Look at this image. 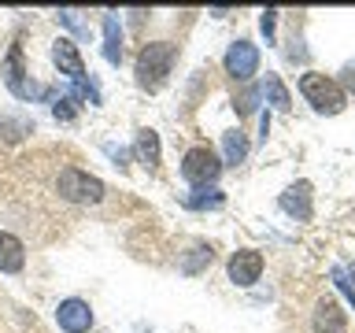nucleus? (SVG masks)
I'll return each instance as SVG.
<instances>
[{
	"label": "nucleus",
	"mask_w": 355,
	"mask_h": 333,
	"mask_svg": "<svg viewBox=\"0 0 355 333\" xmlns=\"http://www.w3.org/2000/svg\"><path fill=\"white\" fill-rule=\"evenodd\" d=\"M55 189H60L63 200H71V204H100L104 200V182L85 171H78V166H67V171H60V182H55Z\"/></svg>",
	"instance_id": "obj_3"
},
{
	"label": "nucleus",
	"mask_w": 355,
	"mask_h": 333,
	"mask_svg": "<svg viewBox=\"0 0 355 333\" xmlns=\"http://www.w3.org/2000/svg\"><path fill=\"white\" fill-rule=\"evenodd\" d=\"M282 211H285V215H293V219H300V222H307L311 215H315V204H311V182L288 185L282 193Z\"/></svg>",
	"instance_id": "obj_10"
},
{
	"label": "nucleus",
	"mask_w": 355,
	"mask_h": 333,
	"mask_svg": "<svg viewBox=\"0 0 355 333\" xmlns=\"http://www.w3.org/2000/svg\"><path fill=\"white\" fill-rule=\"evenodd\" d=\"M104 152L115 160V166H126V152H122V148H115V144H104Z\"/></svg>",
	"instance_id": "obj_25"
},
{
	"label": "nucleus",
	"mask_w": 355,
	"mask_h": 333,
	"mask_svg": "<svg viewBox=\"0 0 355 333\" xmlns=\"http://www.w3.org/2000/svg\"><path fill=\"white\" fill-rule=\"evenodd\" d=\"M174 56H178V49H174L171 41H152V44H144L141 56H137V85L148 89V93L163 89L166 74H171V67H174Z\"/></svg>",
	"instance_id": "obj_1"
},
{
	"label": "nucleus",
	"mask_w": 355,
	"mask_h": 333,
	"mask_svg": "<svg viewBox=\"0 0 355 333\" xmlns=\"http://www.w3.org/2000/svg\"><path fill=\"white\" fill-rule=\"evenodd\" d=\"M315 333H348V318L337 300H318L315 304Z\"/></svg>",
	"instance_id": "obj_11"
},
{
	"label": "nucleus",
	"mask_w": 355,
	"mask_h": 333,
	"mask_svg": "<svg viewBox=\"0 0 355 333\" xmlns=\"http://www.w3.org/2000/svg\"><path fill=\"white\" fill-rule=\"evenodd\" d=\"M259 93H263V89H248V93H241V100H237V115H252Z\"/></svg>",
	"instance_id": "obj_20"
},
{
	"label": "nucleus",
	"mask_w": 355,
	"mask_h": 333,
	"mask_svg": "<svg viewBox=\"0 0 355 333\" xmlns=\"http://www.w3.org/2000/svg\"><path fill=\"white\" fill-rule=\"evenodd\" d=\"M329 278H333V285L344 293V300L355 307V266H333Z\"/></svg>",
	"instance_id": "obj_19"
},
{
	"label": "nucleus",
	"mask_w": 355,
	"mask_h": 333,
	"mask_svg": "<svg viewBox=\"0 0 355 333\" xmlns=\"http://www.w3.org/2000/svg\"><path fill=\"white\" fill-rule=\"evenodd\" d=\"M222 155H226L230 166L248 160V137H244V130H226L222 133Z\"/></svg>",
	"instance_id": "obj_15"
},
{
	"label": "nucleus",
	"mask_w": 355,
	"mask_h": 333,
	"mask_svg": "<svg viewBox=\"0 0 355 333\" xmlns=\"http://www.w3.org/2000/svg\"><path fill=\"white\" fill-rule=\"evenodd\" d=\"M344 93H355V63H348V67H344Z\"/></svg>",
	"instance_id": "obj_24"
},
{
	"label": "nucleus",
	"mask_w": 355,
	"mask_h": 333,
	"mask_svg": "<svg viewBox=\"0 0 355 333\" xmlns=\"http://www.w3.org/2000/svg\"><path fill=\"white\" fill-rule=\"evenodd\" d=\"M104 56H107V63H122V26H119V19L111 15H104Z\"/></svg>",
	"instance_id": "obj_14"
},
{
	"label": "nucleus",
	"mask_w": 355,
	"mask_h": 333,
	"mask_svg": "<svg viewBox=\"0 0 355 333\" xmlns=\"http://www.w3.org/2000/svg\"><path fill=\"white\" fill-rule=\"evenodd\" d=\"M182 204H185V207H193V211H207V207L215 211V207L226 204V196H222L215 185H207V189H193V193H185V196H182Z\"/></svg>",
	"instance_id": "obj_16"
},
{
	"label": "nucleus",
	"mask_w": 355,
	"mask_h": 333,
	"mask_svg": "<svg viewBox=\"0 0 355 333\" xmlns=\"http://www.w3.org/2000/svg\"><path fill=\"white\" fill-rule=\"evenodd\" d=\"M222 67H226L230 78H237V82H248V78L259 71V49H255L252 41H233L226 49V60H222Z\"/></svg>",
	"instance_id": "obj_6"
},
{
	"label": "nucleus",
	"mask_w": 355,
	"mask_h": 333,
	"mask_svg": "<svg viewBox=\"0 0 355 333\" xmlns=\"http://www.w3.org/2000/svg\"><path fill=\"white\" fill-rule=\"evenodd\" d=\"M300 93H304V100L318 115H340L344 104H348V93L340 89V82H333V78L318 74V71H307L300 78Z\"/></svg>",
	"instance_id": "obj_2"
},
{
	"label": "nucleus",
	"mask_w": 355,
	"mask_h": 333,
	"mask_svg": "<svg viewBox=\"0 0 355 333\" xmlns=\"http://www.w3.org/2000/svg\"><path fill=\"white\" fill-rule=\"evenodd\" d=\"M52 111H55V119H74V108H71V96H67V100H60V104H55Z\"/></svg>",
	"instance_id": "obj_23"
},
{
	"label": "nucleus",
	"mask_w": 355,
	"mask_h": 333,
	"mask_svg": "<svg viewBox=\"0 0 355 333\" xmlns=\"http://www.w3.org/2000/svg\"><path fill=\"white\" fill-rule=\"evenodd\" d=\"M211 259H215L211 244H196V248H189V255H185L182 263H178V271H182V274H200Z\"/></svg>",
	"instance_id": "obj_18"
},
{
	"label": "nucleus",
	"mask_w": 355,
	"mask_h": 333,
	"mask_svg": "<svg viewBox=\"0 0 355 333\" xmlns=\"http://www.w3.org/2000/svg\"><path fill=\"white\" fill-rule=\"evenodd\" d=\"M55 322H60L63 333H89V326H93V307H89L85 300L71 296L55 307Z\"/></svg>",
	"instance_id": "obj_8"
},
{
	"label": "nucleus",
	"mask_w": 355,
	"mask_h": 333,
	"mask_svg": "<svg viewBox=\"0 0 355 333\" xmlns=\"http://www.w3.org/2000/svg\"><path fill=\"white\" fill-rule=\"evenodd\" d=\"M263 96L270 100V104H274L277 111H288V108H293V96H288L285 82H282L277 74H266V82H263Z\"/></svg>",
	"instance_id": "obj_17"
},
{
	"label": "nucleus",
	"mask_w": 355,
	"mask_h": 333,
	"mask_svg": "<svg viewBox=\"0 0 355 333\" xmlns=\"http://www.w3.org/2000/svg\"><path fill=\"white\" fill-rule=\"evenodd\" d=\"M4 85L15 93L19 100H33V96H52L49 89H41L37 82H30L26 71H22V44L15 41L8 49V60H4Z\"/></svg>",
	"instance_id": "obj_5"
},
{
	"label": "nucleus",
	"mask_w": 355,
	"mask_h": 333,
	"mask_svg": "<svg viewBox=\"0 0 355 333\" xmlns=\"http://www.w3.org/2000/svg\"><path fill=\"white\" fill-rule=\"evenodd\" d=\"M274 26H277V11H274V8H266V11H263V19H259V30L266 33V41L274 37Z\"/></svg>",
	"instance_id": "obj_21"
},
{
	"label": "nucleus",
	"mask_w": 355,
	"mask_h": 333,
	"mask_svg": "<svg viewBox=\"0 0 355 333\" xmlns=\"http://www.w3.org/2000/svg\"><path fill=\"white\" fill-rule=\"evenodd\" d=\"M226 271H230L233 285H255V282H259V274H263V255L255 248H241V252L230 255Z\"/></svg>",
	"instance_id": "obj_7"
},
{
	"label": "nucleus",
	"mask_w": 355,
	"mask_h": 333,
	"mask_svg": "<svg viewBox=\"0 0 355 333\" xmlns=\"http://www.w3.org/2000/svg\"><path fill=\"white\" fill-rule=\"evenodd\" d=\"M22 266H26V248H22V241L15 237V233L0 230V271H4V274H19Z\"/></svg>",
	"instance_id": "obj_12"
},
{
	"label": "nucleus",
	"mask_w": 355,
	"mask_h": 333,
	"mask_svg": "<svg viewBox=\"0 0 355 333\" xmlns=\"http://www.w3.org/2000/svg\"><path fill=\"white\" fill-rule=\"evenodd\" d=\"M218 174H222V160L207 148V144H196V148L185 152V160H182V178H185L189 185L207 189V185L218 182Z\"/></svg>",
	"instance_id": "obj_4"
},
{
	"label": "nucleus",
	"mask_w": 355,
	"mask_h": 333,
	"mask_svg": "<svg viewBox=\"0 0 355 333\" xmlns=\"http://www.w3.org/2000/svg\"><path fill=\"white\" fill-rule=\"evenodd\" d=\"M60 19H63L67 26H71V30H78V33L85 30V26H82V19H78V11H71V8H67V11H60Z\"/></svg>",
	"instance_id": "obj_22"
},
{
	"label": "nucleus",
	"mask_w": 355,
	"mask_h": 333,
	"mask_svg": "<svg viewBox=\"0 0 355 333\" xmlns=\"http://www.w3.org/2000/svg\"><path fill=\"white\" fill-rule=\"evenodd\" d=\"M133 148H137V160L148 166V171H159V133H155V130H141Z\"/></svg>",
	"instance_id": "obj_13"
},
{
	"label": "nucleus",
	"mask_w": 355,
	"mask_h": 333,
	"mask_svg": "<svg viewBox=\"0 0 355 333\" xmlns=\"http://www.w3.org/2000/svg\"><path fill=\"white\" fill-rule=\"evenodd\" d=\"M52 60H55V67L71 78V82L78 85V82H85V63H82V52H78V44L74 41H67V37H60L52 44Z\"/></svg>",
	"instance_id": "obj_9"
}]
</instances>
